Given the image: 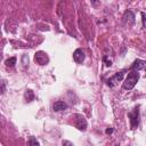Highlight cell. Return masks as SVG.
Listing matches in <instances>:
<instances>
[{"label": "cell", "mask_w": 146, "mask_h": 146, "mask_svg": "<svg viewBox=\"0 0 146 146\" xmlns=\"http://www.w3.org/2000/svg\"><path fill=\"white\" fill-rule=\"evenodd\" d=\"M25 99H26V102H32V100L34 99V94H33L32 90L27 89V90L25 91Z\"/></svg>", "instance_id": "obj_10"}, {"label": "cell", "mask_w": 146, "mask_h": 146, "mask_svg": "<svg viewBox=\"0 0 146 146\" xmlns=\"http://www.w3.org/2000/svg\"><path fill=\"white\" fill-rule=\"evenodd\" d=\"M113 132V129L112 128H108V129H106V133L108 135V133H112Z\"/></svg>", "instance_id": "obj_17"}, {"label": "cell", "mask_w": 146, "mask_h": 146, "mask_svg": "<svg viewBox=\"0 0 146 146\" xmlns=\"http://www.w3.org/2000/svg\"><path fill=\"white\" fill-rule=\"evenodd\" d=\"M123 21L125 22V24L128 26L133 25V23H135V15H133V13L131 10H127L124 13V15H123Z\"/></svg>", "instance_id": "obj_6"}, {"label": "cell", "mask_w": 146, "mask_h": 146, "mask_svg": "<svg viewBox=\"0 0 146 146\" xmlns=\"http://www.w3.org/2000/svg\"><path fill=\"white\" fill-rule=\"evenodd\" d=\"M62 145L63 146H74V144L72 141H70V140H63L62 141Z\"/></svg>", "instance_id": "obj_13"}, {"label": "cell", "mask_w": 146, "mask_h": 146, "mask_svg": "<svg viewBox=\"0 0 146 146\" xmlns=\"http://www.w3.org/2000/svg\"><path fill=\"white\" fill-rule=\"evenodd\" d=\"M73 59L76 62V63H82L84 60V52L82 49H76L74 52H73Z\"/></svg>", "instance_id": "obj_8"}, {"label": "cell", "mask_w": 146, "mask_h": 146, "mask_svg": "<svg viewBox=\"0 0 146 146\" xmlns=\"http://www.w3.org/2000/svg\"><path fill=\"white\" fill-rule=\"evenodd\" d=\"M123 75H124V71H121V72L115 73L113 76H111V78L107 79V84H108L110 87H114V86H116V84L122 80Z\"/></svg>", "instance_id": "obj_4"}, {"label": "cell", "mask_w": 146, "mask_h": 146, "mask_svg": "<svg viewBox=\"0 0 146 146\" xmlns=\"http://www.w3.org/2000/svg\"><path fill=\"white\" fill-rule=\"evenodd\" d=\"M15 63H16V57H10V58H8L6 60V65L8 67H13L15 65Z\"/></svg>", "instance_id": "obj_11"}, {"label": "cell", "mask_w": 146, "mask_h": 146, "mask_svg": "<svg viewBox=\"0 0 146 146\" xmlns=\"http://www.w3.org/2000/svg\"><path fill=\"white\" fill-rule=\"evenodd\" d=\"M138 79H139L138 72L137 71H131L128 74V76L125 78L124 82H123V88L127 89V90H131L136 86V83L138 82Z\"/></svg>", "instance_id": "obj_1"}, {"label": "cell", "mask_w": 146, "mask_h": 146, "mask_svg": "<svg viewBox=\"0 0 146 146\" xmlns=\"http://www.w3.org/2000/svg\"><path fill=\"white\" fill-rule=\"evenodd\" d=\"M115 146H120V145H117V144H116V145H115Z\"/></svg>", "instance_id": "obj_18"}, {"label": "cell", "mask_w": 146, "mask_h": 146, "mask_svg": "<svg viewBox=\"0 0 146 146\" xmlns=\"http://www.w3.org/2000/svg\"><path fill=\"white\" fill-rule=\"evenodd\" d=\"M34 60L39 65H46L49 62V58L44 51H36L34 55Z\"/></svg>", "instance_id": "obj_3"}, {"label": "cell", "mask_w": 146, "mask_h": 146, "mask_svg": "<svg viewBox=\"0 0 146 146\" xmlns=\"http://www.w3.org/2000/svg\"><path fill=\"white\" fill-rule=\"evenodd\" d=\"M5 86H6V82L2 81V86H1V92H2V94L5 92Z\"/></svg>", "instance_id": "obj_16"}, {"label": "cell", "mask_w": 146, "mask_h": 146, "mask_svg": "<svg viewBox=\"0 0 146 146\" xmlns=\"http://www.w3.org/2000/svg\"><path fill=\"white\" fill-rule=\"evenodd\" d=\"M75 117H76L75 119V127L81 131H86V129H87V120L84 119V116L81 115V114H76Z\"/></svg>", "instance_id": "obj_5"}, {"label": "cell", "mask_w": 146, "mask_h": 146, "mask_svg": "<svg viewBox=\"0 0 146 146\" xmlns=\"http://www.w3.org/2000/svg\"><path fill=\"white\" fill-rule=\"evenodd\" d=\"M132 68L133 71H140V70H146V60L143 59H136L132 64Z\"/></svg>", "instance_id": "obj_7"}, {"label": "cell", "mask_w": 146, "mask_h": 146, "mask_svg": "<svg viewBox=\"0 0 146 146\" xmlns=\"http://www.w3.org/2000/svg\"><path fill=\"white\" fill-rule=\"evenodd\" d=\"M52 108H54V111H55V112L64 111V110H66V108H67V104H66V103H64L63 100H57V102L54 104Z\"/></svg>", "instance_id": "obj_9"}, {"label": "cell", "mask_w": 146, "mask_h": 146, "mask_svg": "<svg viewBox=\"0 0 146 146\" xmlns=\"http://www.w3.org/2000/svg\"><path fill=\"white\" fill-rule=\"evenodd\" d=\"M141 21H143L144 27H146V14L145 13H141Z\"/></svg>", "instance_id": "obj_14"}, {"label": "cell", "mask_w": 146, "mask_h": 146, "mask_svg": "<svg viewBox=\"0 0 146 146\" xmlns=\"http://www.w3.org/2000/svg\"><path fill=\"white\" fill-rule=\"evenodd\" d=\"M103 59H104V62L106 63V64H105L106 66H111V65H112V62H111V60H107V58H106V56H105V57H104Z\"/></svg>", "instance_id": "obj_15"}, {"label": "cell", "mask_w": 146, "mask_h": 146, "mask_svg": "<svg viewBox=\"0 0 146 146\" xmlns=\"http://www.w3.org/2000/svg\"><path fill=\"white\" fill-rule=\"evenodd\" d=\"M29 146H40L39 143L36 141V139L34 137H30L29 139Z\"/></svg>", "instance_id": "obj_12"}, {"label": "cell", "mask_w": 146, "mask_h": 146, "mask_svg": "<svg viewBox=\"0 0 146 146\" xmlns=\"http://www.w3.org/2000/svg\"><path fill=\"white\" fill-rule=\"evenodd\" d=\"M128 116L130 119V127L131 129H136L139 124V107H135L133 111L128 113Z\"/></svg>", "instance_id": "obj_2"}]
</instances>
